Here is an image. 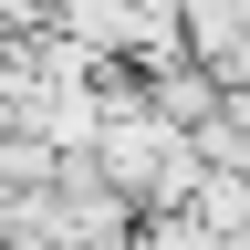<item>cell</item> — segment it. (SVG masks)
I'll return each mask as SVG.
<instances>
[]
</instances>
